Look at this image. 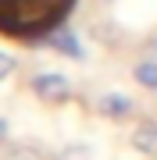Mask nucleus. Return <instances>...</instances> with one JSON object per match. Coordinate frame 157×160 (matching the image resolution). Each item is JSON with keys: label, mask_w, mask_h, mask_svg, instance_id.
I'll return each mask as SVG.
<instances>
[{"label": "nucleus", "mask_w": 157, "mask_h": 160, "mask_svg": "<svg viewBox=\"0 0 157 160\" xmlns=\"http://www.w3.org/2000/svg\"><path fill=\"white\" fill-rule=\"evenodd\" d=\"M32 92L43 103H64L71 96V82L64 78V75H57V71H39L32 78Z\"/></svg>", "instance_id": "nucleus-1"}, {"label": "nucleus", "mask_w": 157, "mask_h": 160, "mask_svg": "<svg viewBox=\"0 0 157 160\" xmlns=\"http://www.w3.org/2000/svg\"><path fill=\"white\" fill-rule=\"evenodd\" d=\"M128 142L136 146V153L157 157V121H150V118L136 121V128H132V135H128Z\"/></svg>", "instance_id": "nucleus-2"}, {"label": "nucleus", "mask_w": 157, "mask_h": 160, "mask_svg": "<svg viewBox=\"0 0 157 160\" xmlns=\"http://www.w3.org/2000/svg\"><path fill=\"white\" fill-rule=\"evenodd\" d=\"M47 43L54 46V50H61L64 57H71V61H82L86 53H82V43L75 39V32H68V29H54L47 36Z\"/></svg>", "instance_id": "nucleus-3"}, {"label": "nucleus", "mask_w": 157, "mask_h": 160, "mask_svg": "<svg viewBox=\"0 0 157 160\" xmlns=\"http://www.w3.org/2000/svg\"><path fill=\"white\" fill-rule=\"evenodd\" d=\"M100 110H104L107 118H114V121H122L132 114V100L125 96V92H107L104 100H100Z\"/></svg>", "instance_id": "nucleus-4"}, {"label": "nucleus", "mask_w": 157, "mask_h": 160, "mask_svg": "<svg viewBox=\"0 0 157 160\" xmlns=\"http://www.w3.org/2000/svg\"><path fill=\"white\" fill-rule=\"evenodd\" d=\"M132 75H136V82H139L143 89H157V57H143L132 68Z\"/></svg>", "instance_id": "nucleus-5"}, {"label": "nucleus", "mask_w": 157, "mask_h": 160, "mask_svg": "<svg viewBox=\"0 0 157 160\" xmlns=\"http://www.w3.org/2000/svg\"><path fill=\"white\" fill-rule=\"evenodd\" d=\"M11 75H14V57L0 50V82H4V78H11Z\"/></svg>", "instance_id": "nucleus-6"}, {"label": "nucleus", "mask_w": 157, "mask_h": 160, "mask_svg": "<svg viewBox=\"0 0 157 160\" xmlns=\"http://www.w3.org/2000/svg\"><path fill=\"white\" fill-rule=\"evenodd\" d=\"M7 160H39V157L32 149H14V153H7Z\"/></svg>", "instance_id": "nucleus-7"}, {"label": "nucleus", "mask_w": 157, "mask_h": 160, "mask_svg": "<svg viewBox=\"0 0 157 160\" xmlns=\"http://www.w3.org/2000/svg\"><path fill=\"white\" fill-rule=\"evenodd\" d=\"M4 135H7V121H0V142H4Z\"/></svg>", "instance_id": "nucleus-8"}]
</instances>
